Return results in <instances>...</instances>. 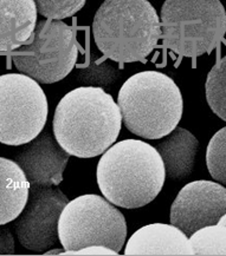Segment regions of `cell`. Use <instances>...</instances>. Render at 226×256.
I'll return each instance as SVG.
<instances>
[{
	"mask_svg": "<svg viewBox=\"0 0 226 256\" xmlns=\"http://www.w3.org/2000/svg\"><path fill=\"white\" fill-rule=\"evenodd\" d=\"M37 12L35 0H0V52H11L30 40Z\"/></svg>",
	"mask_w": 226,
	"mask_h": 256,
	"instance_id": "4fadbf2b",
	"label": "cell"
},
{
	"mask_svg": "<svg viewBox=\"0 0 226 256\" xmlns=\"http://www.w3.org/2000/svg\"><path fill=\"white\" fill-rule=\"evenodd\" d=\"M124 126L136 136L159 140L172 132L182 117L183 102L178 85L158 71L134 74L117 96Z\"/></svg>",
	"mask_w": 226,
	"mask_h": 256,
	"instance_id": "277c9868",
	"label": "cell"
},
{
	"mask_svg": "<svg viewBox=\"0 0 226 256\" xmlns=\"http://www.w3.org/2000/svg\"><path fill=\"white\" fill-rule=\"evenodd\" d=\"M218 224H220V226H226V214L222 216V218L219 220V222H218Z\"/></svg>",
	"mask_w": 226,
	"mask_h": 256,
	"instance_id": "7402d4cb",
	"label": "cell"
},
{
	"mask_svg": "<svg viewBox=\"0 0 226 256\" xmlns=\"http://www.w3.org/2000/svg\"><path fill=\"white\" fill-rule=\"evenodd\" d=\"M93 34L106 57L121 64L143 62L161 38V22L148 0H104Z\"/></svg>",
	"mask_w": 226,
	"mask_h": 256,
	"instance_id": "3957f363",
	"label": "cell"
},
{
	"mask_svg": "<svg viewBox=\"0 0 226 256\" xmlns=\"http://www.w3.org/2000/svg\"><path fill=\"white\" fill-rule=\"evenodd\" d=\"M160 22L165 46L181 57L211 54L226 34L220 0H166Z\"/></svg>",
	"mask_w": 226,
	"mask_h": 256,
	"instance_id": "5b68a950",
	"label": "cell"
},
{
	"mask_svg": "<svg viewBox=\"0 0 226 256\" xmlns=\"http://www.w3.org/2000/svg\"><path fill=\"white\" fill-rule=\"evenodd\" d=\"M154 148L163 160L166 177L182 180L191 176L199 149V140L192 132L176 126Z\"/></svg>",
	"mask_w": 226,
	"mask_h": 256,
	"instance_id": "5bb4252c",
	"label": "cell"
},
{
	"mask_svg": "<svg viewBox=\"0 0 226 256\" xmlns=\"http://www.w3.org/2000/svg\"><path fill=\"white\" fill-rule=\"evenodd\" d=\"M62 255H119V252L104 246H89L77 250L63 252Z\"/></svg>",
	"mask_w": 226,
	"mask_h": 256,
	"instance_id": "44dd1931",
	"label": "cell"
},
{
	"mask_svg": "<svg viewBox=\"0 0 226 256\" xmlns=\"http://www.w3.org/2000/svg\"><path fill=\"white\" fill-rule=\"evenodd\" d=\"M69 200L56 186H30L28 203L15 220V230L23 247L45 252L60 241L58 221Z\"/></svg>",
	"mask_w": 226,
	"mask_h": 256,
	"instance_id": "9c48e42d",
	"label": "cell"
},
{
	"mask_svg": "<svg viewBox=\"0 0 226 256\" xmlns=\"http://www.w3.org/2000/svg\"><path fill=\"white\" fill-rule=\"evenodd\" d=\"M206 100L211 110L226 122V56L217 59L206 80Z\"/></svg>",
	"mask_w": 226,
	"mask_h": 256,
	"instance_id": "2e32d148",
	"label": "cell"
},
{
	"mask_svg": "<svg viewBox=\"0 0 226 256\" xmlns=\"http://www.w3.org/2000/svg\"><path fill=\"white\" fill-rule=\"evenodd\" d=\"M206 166L212 178L226 186V126L217 131L208 142Z\"/></svg>",
	"mask_w": 226,
	"mask_h": 256,
	"instance_id": "ac0fdd59",
	"label": "cell"
},
{
	"mask_svg": "<svg viewBox=\"0 0 226 256\" xmlns=\"http://www.w3.org/2000/svg\"><path fill=\"white\" fill-rule=\"evenodd\" d=\"M188 238L194 255H226V226H206Z\"/></svg>",
	"mask_w": 226,
	"mask_h": 256,
	"instance_id": "e0dca14e",
	"label": "cell"
},
{
	"mask_svg": "<svg viewBox=\"0 0 226 256\" xmlns=\"http://www.w3.org/2000/svg\"><path fill=\"white\" fill-rule=\"evenodd\" d=\"M119 105L102 88L82 86L65 94L55 110L52 129L57 142L71 156L102 155L120 134Z\"/></svg>",
	"mask_w": 226,
	"mask_h": 256,
	"instance_id": "6da1fadb",
	"label": "cell"
},
{
	"mask_svg": "<svg viewBox=\"0 0 226 256\" xmlns=\"http://www.w3.org/2000/svg\"><path fill=\"white\" fill-rule=\"evenodd\" d=\"M226 214V188L212 180H194L180 190L171 206V224L191 236L198 229L217 224Z\"/></svg>",
	"mask_w": 226,
	"mask_h": 256,
	"instance_id": "30bf717a",
	"label": "cell"
},
{
	"mask_svg": "<svg viewBox=\"0 0 226 256\" xmlns=\"http://www.w3.org/2000/svg\"><path fill=\"white\" fill-rule=\"evenodd\" d=\"M163 160L139 140H124L103 152L97 166L101 192L114 206L136 209L156 198L165 184Z\"/></svg>",
	"mask_w": 226,
	"mask_h": 256,
	"instance_id": "7a4b0ae2",
	"label": "cell"
},
{
	"mask_svg": "<svg viewBox=\"0 0 226 256\" xmlns=\"http://www.w3.org/2000/svg\"><path fill=\"white\" fill-rule=\"evenodd\" d=\"M39 14L52 20L73 17L83 8L87 0H35Z\"/></svg>",
	"mask_w": 226,
	"mask_h": 256,
	"instance_id": "d6986e66",
	"label": "cell"
},
{
	"mask_svg": "<svg viewBox=\"0 0 226 256\" xmlns=\"http://www.w3.org/2000/svg\"><path fill=\"white\" fill-rule=\"evenodd\" d=\"M30 195V183L15 160L0 157V226L21 215Z\"/></svg>",
	"mask_w": 226,
	"mask_h": 256,
	"instance_id": "9a60e30c",
	"label": "cell"
},
{
	"mask_svg": "<svg viewBox=\"0 0 226 256\" xmlns=\"http://www.w3.org/2000/svg\"><path fill=\"white\" fill-rule=\"evenodd\" d=\"M48 100L37 80L26 74L0 76V143L24 146L42 132Z\"/></svg>",
	"mask_w": 226,
	"mask_h": 256,
	"instance_id": "ba28073f",
	"label": "cell"
},
{
	"mask_svg": "<svg viewBox=\"0 0 226 256\" xmlns=\"http://www.w3.org/2000/svg\"><path fill=\"white\" fill-rule=\"evenodd\" d=\"M115 78H119L117 71L111 68L110 64L104 63L101 66H91L87 71H84L83 80L88 83L102 84L109 86L110 83L115 82Z\"/></svg>",
	"mask_w": 226,
	"mask_h": 256,
	"instance_id": "ffe728a7",
	"label": "cell"
},
{
	"mask_svg": "<svg viewBox=\"0 0 226 256\" xmlns=\"http://www.w3.org/2000/svg\"><path fill=\"white\" fill-rule=\"evenodd\" d=\"M58 236L64 252L104 246L120 252L126 242L127 222L106 198L83 195L64 206L58 221Z\"/></svg>",
	"mask_w": 226,
	"mask_h": 256,
	"instance_id": "8992f818",
	"label": "cell"
},
{
	"mask_svg": "<svg viewBox=\"0 0 226 256\" xmlns=\"http://www.w3.org/2000/svg\"><path fill=\"white\" fill-rule=\"evenodd\" d=\"M124 255H194V252L188 236L178 227L153 223L130 236Z\"/></svg>",
	"mask_w": 226,
	"mask_h": 256,
	"instance_id": "7c38bea8",
	"label": "cell"
},
{
	"mask_svg": "<svg viewBox=\"0 0 226 256\" xmlns=\"http://www.w3.org/2000/svg\"><path fill=\"white\" fill-rule=\"evenodd\" d=\"M70 156L47 129L24 144L15 160L24 172L30 186H57L63 180Z\"/></svg>",
	"mask_w": 226,
	"mask_h": 256,
	"instance_id": "8fae6325",
	"label": "cell"
},
{
	"mask_svg": "<svg viewBox=\"0 0 226 256\" xmlns=\"http://www.w3.org/2000/svg\"><path fill=\"white\" fill-rule=\"evenodd\" d=\"M5 54L12 57L22 74L38 83H57L67 77L76 64V34L62 20H41L30 40Z\"/></svg>",
	"mask_w": 226,
	"mask_h": 256,
	"instance_id": "52a82bcc",
	"label": "cell"
}]
</instances>
